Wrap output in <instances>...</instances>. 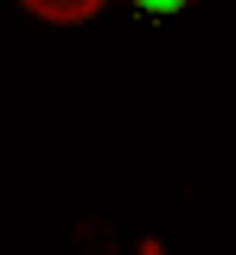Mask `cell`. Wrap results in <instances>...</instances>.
Wrapping results in <instances>:
<instances>
[{"label": "cell", "mask_w": 236, "mask_h": 255, "mask_svg": "<svg viewBox=\"0 0 236 255\" xmlns=\"http://www.w3.org/2000/svg\"><path fill=\"white\" fill-rule=\"evenodd\" d=\"M128 6H140V13H153V19H166V13H185L192 0H128Z\"/></svg>", "instance_id": "2"}, {"label": "cell", "mask_w": 236, "mask_h": 255, "mask_svg": "<svg viewBox=\"0 0 236 255\" xmlns=\"http://www.w3.org/2000/svg\"><path fill=\"white\" fill-rule=\"evenodd\" d=\"M26 13H38V19H51V26H77V19H90V13H102L109 0H19Z\"/></svg>", "instance_id": "1"}]
</instances>
